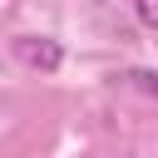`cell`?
Listing matches in <instances>:
<instances>
[{
    "mask_svg": "<svg viewBox=\"0 0 158 158\" xmlns=\"http://www.w3.org/2000/svg\"><path fill=\"white\" fill-rule=\"evenodd\" d=\"M15 59H20L25 69L54 74V69L64 64V49H59V40H44V35H20V40H15Z\"/></svg>",
    "mask_w": 158,
    "mask_h": 158,
    "instance_id": "1",
    "label": "cell"
},
{
    "mask_svg": "<svg viewBox=\"0 0 158 158\" xmlns=\"http://www.w3.org/2000/svg\"><path fill=\"white\" fill-rule=\"evenodd\" d=\"M128 84H138L143 94H153V99H158V74H153V69H128Z\"/></svg>",
    "mask_w": 158,
    "mask_h": 158,
    "instance_id": "2",
    "label": "cell"
},
{
    "mask_svg": "<svg viewBox=\"0 0 158 158\" xmlns=\"http://www.w3.org/2000/svg\"><path fill=\"white\" fill-rule=\"evenodd\" d=\"M133 5H138V20L148 30H158V0H133Z\"/></svg>",
    "mask_w": 158,
    "mask_h": 158,
    "instance_id": "3",
    "label": "cell"
}]
</instances>
